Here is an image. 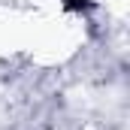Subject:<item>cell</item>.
<instances>
[{
    "mask_svg": "<svg viewBox=\"0 0 130 130\" xmlns=\"http://www.w3.org/2000/svg\"><path fill=\"white\" fill-rule=\"evenodd\" d=\"M61 3H64L67 12H76V15H85V12H91L97 6L94 0H61Z\"/></svg>",
    "mask_w": 130,
    "mask_h": 130,
    "instance_id": "obj_1",
    "label": "cell"
}]
</instances>
